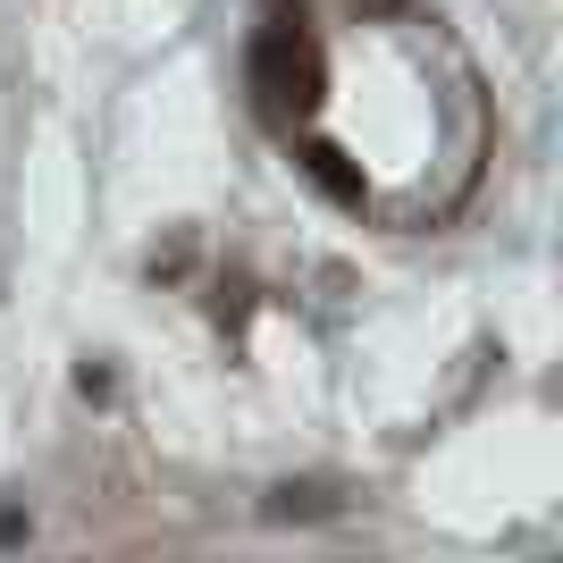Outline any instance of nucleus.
<instances>
[{"label": "nucleus", "instance_id": "obj_1", "mask_svg": "<svg viewBox=\"0 0 563 563\" xmlns=\"http://www.w3.org/2000/svg\"><path fill=\"white\" fill-rule=\"evenodd\" d=\"M253 93H261L269 118L320 101V51H311L303 9H269V25L253 34Z\"/></svg>", "mask_w": 563, "mask_h": 563}, {"label": "nucleus", "instance_id": "obj_2", "mask_svg": "<svg viewBox=\"0 0 563 563\" xmlns=\"http://www.w3.org/2000/svg\"><path fill=\"white\" fill-rule=\"evenodd\" d=\"M303 168H311V177H320V186L336 194V202H362V177L345 168V152H329V143H311V152H303Z\"/></svg>", "mask_w": 563, "mask_h": 563}]
</instances>
